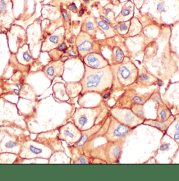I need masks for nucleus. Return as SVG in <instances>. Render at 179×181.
<instances>
[{
    "instance_id": "9b49d317",
    "label": "nucleus",
    "mask_w": 179,
    "mask_h": 181,
    "mask_svg": "<svg viewBox=\"0 0 179 181\" xmlns=\"http://www.w3.org/2000/svg\"><path fill=\"white\" fill-rule=\"evenodd\" d=\"M58 128L36 133L34 140L49 148L54 153H65L62 141L58 137Z\"/></svg>"
},
{
    "instance_id": "20e7f679",
    "label": "nucleus",
    "mask_w": 179,
    "mask_h": 181,
    "mask_svg": "<svg viewBox=\"0 0 179 181\" xmlns=\"http://www.w3.org/2000/svg\"><path fill=\"white\" fill-rule=\"evenodd\" d=\"M30 132L15 126H0V153L19 154L23 143L31 138Z\"/></svg>"
},
{
    "instance_id": "39448f33",
    "label": "nucleus",
    "mask_w": 179,
    "mask_h": 181,
    "mask_svg": "<svg viewBox=\"0 0 179 181\" xmlns=\"http://www.w3.org/2000/svg\"><path fill=\"white\" fill-rule=\"evenodd\" d=\"M124 143L123 141H106L97 146H91L84 153L101 160L105 164H117L120 163Z\"/></svg>"
},
{
    "instance_id": "b1692460",
    "label": "nucleus",
    "mask_w": 179,
    "mask_h": 181,
    "mask_svg": "<svg viewBox=\"0 0 179 181\" xmlns=\"http://www.w3.org/2000/svg\"><path fill=\"white\" fill-rule=\"evenodd\" d=\"M174 120V118L171 116L170 118L165 121H159L156 120H152V119H146L143 121V124L148 125L150 126H153L154 128H156L160 130V131H165L168 129L169 126L170 125V124L173 122Z\"/></svg>"
},
{
    "instance_id": "58836bf2",
    "label": "nucleus",
    "mask_w": 179,
    "mask_h": 181,
    "mask_svg": "<svg viewBox=\"0 0 179 181\" xmlns=\"http://www.w3.org/2000/svg\"><path fill=\"white\" fill-rule=\"evenodd\" d=\"M100 19H102L103 21H104L105 23H106V24H108V25H111V22L109 19H107L106 17H105L104 16H103V15H101L100 16Z\"/></svg>"
},
{
    "instance_id": "de8ad7c7",
    "label": "nucleus",
    "mask_w": 179,
    "mask_h": 181,
    "mask_svg": "<svg viewBox=\"0 0 179 181\" xmlns=\"http://www.w3.org/2000/svg\"><path fill=\"white\" fill-rule=\"evenodd\" d=\"M83 1L84 3H86V4H88V3H89L90 0H83Z\"/></svg>"
},
{
    "instance_id": "c03bdc74",
    "label": "nucleus",
    "mask_w": 179,
    "mask_h": 181,
    "mask_svg": "<svg viewBox=\"0 0 179 181\" xmlns=\"http://www.w3.org/2000/svg\"><path fill=\"white\" fill-rule=\"evenodd\" d=\"M113 30H114V31H117V25H115L113 26Z\"/></svg>"
},
{
    "instance_id": "aec40b11",
    "label": "nucleus",
    "mask_w": 179,
    "mask_h": 181,
    "mask_svg": "<svg viewBox=\"0 0 179 181\" xmlns=\"http://www.w3.org/2000/svg\"><path fill=\"white\" fill-rule=\"evenodd\" d=\"M15 56L17 61L23 65L29 66L30 68L35 65L36 59L30 52L29 46L28 44H25L19 48Z\"/></svg>"
},
{
    "instance_id": "a878e982",
    "label": "nucleus",
    "mask_w": 179,
    "mask_h": 181,
    "mask_svg": "<svg viewBox=\"0 0 179 181\" xmlns=\"http://www.w3.org/2000/svg\"><path fill=\"white\" fill-rule=\"evenodd\" d=\"M125 55L123 50L119 46L114 47L112 50L110 65H114L121 64L124 61Z\"/></svg>"
},
{
    "instance_id": "0eeeda50",
    "label": "nucleus",
    "mask_w": 179,
    "mask_h": 181,
    "mask_svg": "<svg viewBox=\"0 0 179 181\" xmlns=\"http://www.w3.org/2000/svg\"><path fill=\"white\" fill-rule=\"evenodd\" d=\"M0 126H15L28 130L24 118L19 113L16 103L0 97Z\"/></svg>"
},
{
    "instance_id": "2eb2a0df",
    "label": "nucleus",
    "mask_w": 179,
    "mask_h": 181,
    "mask_svg": "<svg viewBox=\"0 0 179 181\" xmlns=\"http://www.w3.org/2000/svg\"><path fill=\"white\" fill-rule=\"evenodd\" d=\"M15 23L11 0H0V28L2 32L6 33Z\"/></svg>"
},
{
    "instance_id": "4be33fe9",
    "label": "nucleus",
    "mask_w": 179,
    "mask_h": 181,
    "mask_svg": "<svg viewBox=\"0 0 179 181\" xmlns=\"http://www.w3.org/2000/svg\"><path fill=\"white\" fill-rule=\"evenodd\" d=\"M64 88L67 95L69 98H75L80 95L82 87L79 82H67L64 85Z\"/></svg>"
},
{
    "instance_id": "423d86ee",
    "label": "nucleus",
    "mask_w": 179,
    "mask_h": 181,
    "mask_svg": "<svg viewBox=\"0 0 179 181\" xmlns=\"http://www.w3.org/2000/svg\"><path fill=\"white\" fill-rule=\"evenodd\" d=\"M109 115L110 113L103 120L91 128L81 131V136L79 140L71 146H67L69 153L76 152L79 153L84 154L91 146L93 145L94 140L102 137L108 128Z\"/></svg>"
},
{
    "instance_id": "cd10ccee",
    "label": "nucleus",
    "mask_w": 179,
    "mask_h": 181,
    "mask_svg": "<svg viewBox=\"0 0 179 181\" xmlns=\"http://www.w3.org/2000/svg\"><path fill=\"white\" fill-rule=\"evenodd\" d=\"M19 155L13 153H0V164H17Z\"/></svg>"
},
{
    "instance_id": "2f4dec72",
    "label": "nucleus",
    "mask_w": 179,
    "mask_h": 181,
    "mask_svg": "<svg viewBox=\"0 0 179 181\" xmlns=\"http://www.w3.org/2000/svg\"><path fill=\"white\" fill-rule=\"evenodd\" d=\"M113 91L112 90V88H109L108 89H106L103 91L101 93H100V96L102 98L103 102L108 104V100L110 99V97L112 94L113 93Z\"/></svg>"
},
{
    "instance_id": "49530a36",
    "label": "nucleus",
    "mask_w": 179,
    "mask_h": 181,
    "mask_svg": "<svg viewBox=\"0 0 179 181\" xmlns=\"http://www.w3.org/2000/svg\"><path fill=\"white\" fill-rule=\"evenodd\" d=\"M176 130L179 131V122H178L177 124H176Z\"/></svg>"
},
{
    "instance_id": "37998d69",
    "label": "nucleus",
    "mask_w": 179,
    "mask_h": 181,
    "mask_svg": "<svg viewBox=\"0 0 179 181\" xmlns=\"http://www.w3.org/2000/svg\"><path fill=\"white\" fill-rule=\"evenodd\" d=\"M111 9L110 8H108V9H106V11H105V16H108V13L110 12V11H111Z\"/></svg>"
},
{
    "instance_id": "393cba45",
    "label": "nucleus",
    "mask_w": 179,
    "mask_h": 181,
    "mask_svg": "<svg viewBox=\"0 0 179 181\" xmlns=\"http://www.w3.org/2000/svg\"><path fill=\"white\" fill-rule=\"evenodd\" d=\"M71 155L70 163L72 164H92V158L86 154L76 152L70 153Z\"/></svg>"
},
{
    "instance_id": "7ed1b4c3",
    "label": "nucleus",
    "mask_w": 179,
    "mask_h": 181,
    "mask_svg": "<svg viewBox=\"0 0 179 181\" xmlns=\"http://www.w3.org/2000/svg\"><path fill=\"white\" fill-rule=\"evenodd\" d=\"M110 66L113 74V92L124 91L132 88L138 76L139 69L132 60L125 58L121 63Z\"/></svg>"
},
{
    "instance_id": "79ce46f5",
    "label": "nucleus",
    "mask_w": 179,
    "mask_h": 181,
    "mask_svg": "<svg viewBox=\"0 0 179 181\" xmlns=\"http://www.w3.org/2000/svg\"><path fill=\"white\" fill-rule=\"evenodd\" d=\"M84 10L83 8H81V9L80 10V11H79V17H81V16H82L83 14H84Z\"/></svg>"
},
{
    "instance_id": "f704fd0d",
    "label": "nucleus",
    "mask_w": 179,
    "mask_h": 181,
    "mask_svg": "<svg viewBox=\"0 0 179 181\" xmlns=\"http://www.w3.org/2000/svg\"><path fill=\"white\" fill-rule=\"evenodd\" d=\"M150 98L152 99L153 102H155L158 104H163L162 100H161L160 96H159L157 93H154V94L152 95V96H150Z\"/></svg>"
},
{
    "instance_id": "dca6fc26",
    "label": "nucleus",
    "mask_w": 179,
    "mask_h": 181,
    "mask_svg": "<svg viewBox=\"0 0 179 181\" xmlns=\"http://www.w3.org/2000/svg\"><path fill=\"white\" fill-rule=\"evenodd\" d=\"M64 70V62L62 60L52 61L44 66L41 71L51 82L56 78L62 77Z\"/></svg>"
},
{
    "instance_id": "412c9836",
    "label": "nucleus",
    "mask_w": 179,
    "mask_h": 181,
    "mask_svg": "<svg viewBox=\"0 0 179 181\" xmlns=\"http://www.w3.org/2000/svg\"><path fill=\"white\" fill-rule=\"evenodd\" d=\"M64 34H56L53 33L52 35L46 37L42 44L41 51L49 52L58 46L63 41Z\"/></svg>"
},
{
    "instance_id": "f03ea898",
    "label": "nucleus",
    "mask_w": 179,
    "mask_h": 181,
    "mask_svg": "<svg viewBox=\"0 0 179 181\" xmlns=\"http://www.w3.org/2000/svg\"><path fill=\"white\" fill-rule=\"evenodd\" d=\"M108 104L101 101L92 107H80L74 111L70 120L78 129L84 131L103 120L110 113Z\"/></svg>"
},
{
    "instance_id": "4468645a",
    "label": "nucleus",
    "mask_w": 179,
    "mask_h": 181,
    "mask_svg": "<svg viewBox=\"0 0 179 181\" xmlns=\"http://www.w3.org/2000/svg\"><path fill=\"white\" fill-rule=\"evenodd\" d=\"M58 129L59 139L66 142L68 146H71L75 143L81 136V131L71 121L59 126Z\"/></svg>"
},
{
    "instance_id": "a18cd8bd",
    "label": "nucleus",
    "mask_w": 179,
    "mask_h": 181,
    "mask_svg": "<svg viewBox=\"0 0 179 181\" xmlns=\"http://www.w3.org/2000/svg\"><path fill=\"white\" fill-rule=\"evenodd\" d=\"M158 85L160 86H162L163 85V83L161 81H160V80L158 81Z\"/></svg>"
},
{
    "instance_id": "4c0bfd02",
    "label": "nucleus",
    "mask_w": 179,
    "mask_h": 181,
    "mask_svg": "<svg viewBox=\"0 0 179 181\" xmlns=\"http://www.w3.org/2000/svg\"><path fill=\"white\" fill-rule=\"evenodd\" d=\"M169 148V144L165 143L160 146V150L161 151H165L168 150Z\"/></svg>"
},
{
    "instance_id": "7c9ffc66",
    "label": "nucleus",
    "mask_w": 179,
    "mask_h": 181,
    "mask_svg": "<svg viewBox=\"0 0 179 181\" xmlns=\"http://www.w3.org/2000/svg\"><path fill=\"white\" fill-rule=\"evenodd\" d=\"M130 21L119 23V25H117V32L119 34L124 35H126L130 30Z\"/></svg>"
},
{
    "instance_id": "c9c22d12",
    "label": "nucleus",
    "mask_w": 179,
    "mask_h": 181,
    "mask_svg": "<svg viewBox=\"0 0 179 181\" xmlns=\"http://www.w3.org/2000/svg\"><path fill=\"white\" fill-rule=\"evenodd\" d=\"M66 52L68 54V55L71 57H75L78 56L77 53L75 52V50H73L71 48H70L69 49L68 48V50H67Z\"/></svg>"
},
{
    "instance_id": "1a4fd4ad",
    "label": "nucleus",
    "mask_w": 179,
    "mask_h": 181,
    "mask_svg": "<svg viewBox=\"0 0 179 181\" xmlns=\"http://www.w3.org/2000/svg\"><path fill=\"white\" fill-rule=\"evenodd\" d=\"M134 130L121 124L110 114L108 128L102 137H104L106 141L125 142L126 138L132 133Z\"/></svg>"
},
{
    "instance_id": "f257e3e1",
    "label": "nucleus",
    "mask_w": 179,
    "mask_h": 181,
    "mask_svg": "<svg viewBox=\"0 0 179 181\" xmlns=\"http://www.w3.org/2000/svg\"><path fill=\"white\" fill-rule=\"evenodd\" d=\"M84 65V72L80 80L82 89L80 95L90 93H100L113 84V74L110 65L99 69H94Z\"/></svg>"
},
{
    "instance_id": "9d476101",
    "label": "nucleus",
    "mask_w": 179,
    "mask_h": 181,
    "mask_svg": "<svg viewBox=\"0 0 179 181\" xmlns=\"http://www.w3.org/2000/svg\"><path fill=\"white\" fill-rule=\"evenodd\" d=\"M6 33L9 49L11 54H16L19 48L27 44V34L25 29L21 25L14 23Z\"/></svg>"
},
{
    "instance_id": "ddd939ff",
    "label": "nucleus",
    "mask_w": 179,
    "mask_h": 181,
    "mask_svg": "<svg viewBox=\"0 0 179 181\" xmlns=\"http://www.w3.org/2000/svg\"><path fill=\"white\" fill-rule=\"evenodd\" d=\"M93 38L82 31H80L77 35L75 40V45L77 52L81 57L92 53L101 54L99 45L94 41Z\"/></svg>"
},
{
    "instance_id": "bb28decb",
    "label": "nucleus",
    "mask_w": 179,
    "mask_h": 181,
    "mask_svg": "<svg viewBox=\"0 0 179 181\" xmlns=\"http://www.w3.org/2000/svg\"><path fill=\"white\" fill-rule=\"evenodd\" d=\"M95 21L99 29L102 30L106 38L113 37L115 35V32L110 25L105 23L101 19H96Z\"/></svg>"
},
{
    "instance_id": "c85d7f7f",
    "label": "nucleus",
    "mask_w": 179,
    "mask_h": 181,
    "mask_svg": "<svg viewBox=\"0 0 179 181\" xmlns=\"http://www.w3.org/2000/svg\"><path fill=\"white\" fill-rule=\"evenodd\" d=\"M162 104H160L159 106H158V109L157 110L156 120L159 121H165L172 116L170 110Z\"/></svg>"
},
{
    "instance_id": "6e6552de",
    "label": "nucleus",
    "mask_w": 179,
    "mask_h": 181,
    "mask_svg": "<svg viewBox=\"0 0 179 181\" xmlns=\"http://www.w3.org/2000/svg\"><path fill=\"white\" fill-rule=\"evenodd\" d=\"M55 154L49 148L41 143L30 138L23 143L19 156L24 159L50 160Z\"/></svg>"
},
{
    "instance_id": "e433bc0d",
    "label": "nucleus",
    "mask_w": 179,
    "mask_h": 181,
    "mask_svg": "<svg viewBox=\"0 0 179 181\" xmlns=\"http://www.w3.org/2000/svg\"><path fill=\"white\" fill-rule=\"evenodd\" d=\"M68 8L69 10L72 11L75 13H76L77 11V8L75 3H72L68 6Z\"/></svg>"
},
{
    "instance_id": "72a5a7b5",
    "label": "nucleus",
    "mask_w": 179,
    "mask_h": 181,
    "mask_svg": "<svg viewBox=\"0 0 179 181\" xmlns=\"http://www.w3.org/2000/svg\"><path fill=\"white\" fill-rule=\"evenodd\" d=\"M6 93L4 80L0 77V97H3Z\"/></svg>"
},
{
    "instance_id": "a211bd4d",
    "label": "nucleus",
    "mask_w": 179,
    "mask_h": 181,
    "mask_svg": "<svg viewBox=\"0 0 179 181\" xmlns=\"http://www.w3.org/2000/svg\"><path fill=\"white\" fill-rule=\"evenodd\" d=\"M156 82H157L156 78L151 74L145 67H143L138 70L137 79L132 88L134 87L141 89L149 88Z\"/></svg>"
},
{
    "instance_id": "ea45409f",
    "label": "nucleus",
    "mask_w": 179,
    "mask_h": 181,
    "mask_svg": "<svg viewBox=\"0 0 179 181\" xmlns=\"http://www.w3.org/2000/svg\"><path fill=\"white\" fill-rule=\"evenodd\" d=\"M62 16L64 17V20L67 22H68L69 21V17H68L67 13L66 12V11H62Z\"/></svg>"
},
{
    "instance_id": "6ab92c4d",
    "label": "nucleus",
    "mask_w": 179,
    "mask_h": 181,
    "mask_svg": "<svg viewBox=\"0 0 179 181\" xmlns=\"http://www.w3.org/2000/svg\"><path fill=\"white\" fill-rule=\"evenodd\" d=\"M14 17L17 21L27 19L28 14V0H11Z\"/></svg>"
},
{
    "instance_id": "f8f14e48",
    "label": "nucleus",
    "mask_w": 179,
    "mask_h": 181,
    "mask_svg": "<svg viewBox=\"0 0 179 181\" xmlns=\"http://www.w3.org/2000/svg\"><path fill=\"white\" fill-rule=\"evenodd\" d=\"M109 112L117 120L132 129H135L143 123V120L135 115L130 109L110 107Z\"/></svg>"
},
{
    "instance_id": "5701e85b",
    "label": "nucleus",
    "mask_w": 179,
    "mask_h": 181,
    "mask_svg": "<svg viewBox=\"0 0 179 181\" xmlns=\"http://www.w3.org/2000/svg\"><path fill=\"white\" fill-rule=\"evenodd\" d=\"M98 29L95 19H92L91 17L85 19L81 26V31L87 33L92 37H95Z\"/></svg>"
},
{
    "instance_id": "f3484780",
    "label": "nucleus",
    "mask_w": 179,
    "mask_h": 181,
    "mask_svg": "<svg viewBox=\"0 0 179 181\" xmlns=\"http://www.w3.org/2000/svg\"><path fill=\"white\" fill-rule=\"evenodd\" d=\"M83 64L94 69L102 68L110 65L101 54L97 53H90L82 58Z\"/></svg>"
},
{
    "instance_id": "09e8293b",
    "label": "nucleus",
    "mask_w": 179,
    "mask_h": 181,
    "mask_svg": "<svg viewBox=\"0 0 179 181\" xmlns=\"http://www.w3.org/2000/svg\"><path fill=\"white\" fill-rule=\"evenodd\" d=\"M0 32H2V30H1V28H0Z\"/></svg>"
},
{
    "instance_id": "c756f323",
    "label": "nucleus",
    "mask_w": 179,
    "mask_h": 181,
    "mask_svg": "<svg viewBox=\"0 0 179 181\" xmlns=\"http://www.w3.org/2000/svg\"><path fill=\"white\" fill-rule=\"evenodd\" d=\"M130 109L138 118L143 121L146 119L143 104H134L130 108Z\"/></svg>"
},
{
    "instance_id": "473e14b6",
    "label": "nucleus",
    "mask_w": 179,
    "mask_h": 181,
    "mask_svg": "<svg viewBox=\"0 0 179 181\" xmlns=\"http://www.w3.org/2000/svg\"><path fill=\"white\" fill-rule=\"evenodd\" d=\"M132 7H125L122 9L121 12V15L124 18L128 17L132 15Z\"/></svg>"
},
{
    "instance_id": "a19ab883",
    "label": "nucleus",
    "mask_w": 179,
    "mask_h": 181,
    "mask_svg": "<svg viewBox=\"0 0 179 181\" xmlns=\"http://www.w3.org/2000/svg\"><path fill=\"white\" fill-rule=\"evenodd\" d=\"M174 138L175 140H179V131L176 132L174 135Z\"/></svg>"
}]
</instances>
